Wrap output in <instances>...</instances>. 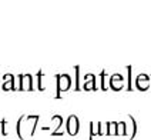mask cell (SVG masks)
Wrapping results in <instances>:
<instances>
[{
	"mask_svg": "<svg viewBox=\"0 0 151 140\" xmlns=\"http://www.w3.org/2000/svg\"><path fill=\"white\" fill-rule=\"evenodd\" d=\"M56 82H57L56 99H61V91H67L71 87V77H70V74L60 73L56 74Z\"/></svg>",
	"mask_w": 151,
	"mask_h": 140,
	"instance_id": "1",
	"label": "cell"
},
{
	"mask_svg": "<svg viewBox=\"0 0 151 140\" xmlns=\"http://www.w3.org/2000/svg\"><path fill=\"white\" fill-rule=\"evenodd\" d=\"M16 89L22 91H30L33 90V76L29 73L26 74H19L17 76V83H16Z\"/></svg>",
	"mask_w": 151,
	"mask_h": 140,
	"instance_id": "2",
	"label": "cell"
},
{
	"mask_svg": "<svg viewBox=\"0 0 151 140\" xmlns=\"http://www.w3.org/2000/svg\"><path fill=\"white\" fill-rule=\"evenodd\" d=\"M80 130V122H78V117L76 115H70L67 117V122H66V132L70 136H76Z\"/></svg>",
	"mask_w": 151,
	"mask_h": 140,
	"instance_id": "3",
	"label": "cell"
},
{
	"mask_svg": "<svg viewBox=\"0 0 151 140\" xmlns=\"http://www.w3.org/2000/svg\"><path fill=\"white\" fill-rule=\"evenodd\" d=\"M1 90L9 91V90H17L16 89V79L14 74H3V83H1Z\"/></svg>",
	"mask_w": 151,
	"mask_h": 140,
	"instance_id": "4",
	"label": "cell"
},
{
	"mask_svg": "<svg viewBox=\"0 0 151 140\" xmlns=\"http://www.w3.org/2000/svg\"><path fill=\"white\" fill-rule=\"evenodd\" d=\"M135 86L138 90H147L150 87V77L148 74H138L135 79Z\"/></svg>",
	"mask_w": 151,
	"mask_h": 140,
	"instance_id": "5",
	"label": "cell"
},
{
	"mask_svg": "<svg viewBox=\"0 0 151 140\" xmlns=\"http://www.w3.org/2000/svg\"><path fill=\"white\" fill-rule=\"evenodd\" d=\"M123 84H124V77L121 74L116 73L110 77V87L113 90H121L123 89Z\"/></svg>",
	"mask_w": 151,
	"mask_h": 140,
	"instance_id": "6",
	"label": "cell"
},
{
	"mask_svg": "<svg viewBox=\"0 0 151 140\" xmlns=\"http://www.w3.org/2000/svg\"><path fill=\"white\" fill-rule=\"evenodd\" d=\"M51 120L56 123V127H54V130L51 132V136H61V134H64L63 132H60V127H61L63 123H64V122H63V117L60 115H56V116L51 117Z\"/></svg>",
	"mask_w": 151,
	"mask_h": 140,
	"instance_id": "7",
	"label": "cell"
},
{
	"mask_svg": "<svg viewBox=\"0 0 151 140\" xmlns=\"http://www.w3.org/2000/svg\"><path fill=\"white\" fill-rule=\"evenodd\" d=\"M86 82H84V90H97L96 87V76L94 74H86Z\"/></svg>",
	"mask_w": 151,
	"mask_h": 140,
	"instance_id": "8",
	"label": "cell"
},
{
	"mask_svg": "<svg viewBox=\"0 0 151 140\" xmlns=\"http://www.w3.org/2000/svg\"><path fill=\"white\" fill-rule=\"evenodd\" d=\"M107 134H117V122H107Z\"/></svg>",
	"mask_w": 151,
	"mask_h": 140,
	"instance_id": "9",
	"label": "cell"
},
{
	"mask_svg": "<svg viewBox=\"0 0 151 140\" xmlns=\"http://www.w3.org/2000/svg\"><path fill=\"white\" fill-rule=\"evenodd\" d=\"M117 134H121V136L127 134V126L124 122H117Z\"/></svg>",
	"mask_w": 151,
	"mask_h": 140,
	"instance_id": "10",
	"label": "cell"
},
{
	"mask_svg": "<svg viewBox=\"0 0 151 140\" xmlns=\"http://www.w3.org/2000/svg\"><path fill=\"white\" fill-rule=\"evenodd\" d=\"M36 76H37V89H39V90H43V89H44V87H43V82H42L43 72H42V70H39Z\"/></svg>",
	"mask_w": 151,
	"mask_h": 140,
	"instance_id": "11",
	"label": "cell"
},
{
	"mask_svg": "<svg viewBox=\"0 0 151 140\" xmlns=\"http://www.w3.org/2000/svg\"><path fill=\"white\" fill-rule=\"evenodd\" d=\"M6 126H7V120H4V119H3V120L0 122V133H1L3 136H6V134H7Z\"/></svg>",
	"mask_w": 151,
	"mask_h": 140,
	"instance_id": "12",
	"label": "cell"
},
{
	"mask_svg": "<svg viewBox=\"0 0 151 140\" xmlns=\"http://www.w3.org/2000/svg\"><path fill=\"white\" fill-rule=\"evenodd\" d=\"M74 70H76V90L78 91L80 90V86H78V72H80V69H78V66H76Z\"/></svg>",
	"mask_w": 151,
	"mask_h": 140,
	"instance_id": "13",
	"label": "cell"
},
{
	"mask_svg": "<svg viewBox=\"0 0 151 140\" xmlns=\"http://www.w3.org/2000/svg\"><path fill=\"white\" fill-rule=\"evenodd\" d=\"M101 87H103V90L107 89V84H106V73H104V72L101 73Z\"/></svg>",
	"mask_w": 151,
	"mask_h": 140,
	"instance_id": "14",
	"label": "cell"
}]
</instances>
